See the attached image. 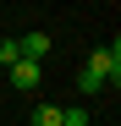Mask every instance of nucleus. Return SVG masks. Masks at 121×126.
Segmentation results:
<instances>
[{"mask_svg": "<svg viewBox=\"0 0 121 126\" xmlns=\"http://www.w3.org/2000/svg\"><path fill=\"white\" fill-rule=\"evenodd\" d=\"M60 115H66L60 104H39V110H33V126H60Z\"/></svg>", "mask_w": 121, "mask_h": 126, "instance_id": "obj_4", "label": "nucleus"}, {"mask_svg": "<svg viewBox=\"0 0 121 126\" xmlns=\"http://www.w3.org/2000/svg\"><path fill=\"white\" fill-rule=\"evenodd\" d=\"M17 60V38H0V66H11Z\"/></svg>", "mask_w": 121, "mask_h": 126, "instance_id": "obj_6", "label": "nucleus"}, {"mask_svg": "<svg viewBox=\"0 0 121 126\" xmlns=\"http://www.w3.org/2000/svg\"><path fill=\"white\" fill-rule=\"evenodd\" d=\"M77 88H83V93H99V88H105V82H99L94 71H77Z\"/></svg>", "mask_w": 121, "mask_h": 126, "instance_id": "obj_5", "label": "nucleus"}, {"mask_svg": "<svg viewBox=\"0 0 121 126\" xmlns=\"http://www.w3.org/2000/svg\"><path fill=\"white\" fill-rule=\"evenodd\" d=\"M17 55H22V60H44L50 55V33H39V28L22 33V38H17Z\"/></svg>", "mask_w": 121, "mask_h": 126, "instance_id": "obj_3", "label": "nucleus"}, {"mask_svg": "<svg viewBox=\"0 0 121 126\" xmlns=\"http://www.w3.org/2000/svg\"><path fill=\"white\" fill-rule=\"evenodd\" d=\"M83 71H94L105 88H116V82H121V44H99V49L88 55V66H83Z\"/></svg>", "mask_w": 121, "mask_h": 126, "instance_id": "obj_1", "label": "nucleus"}, {"mask_svg": "<svg viewBox=\"0 0 121 126\" xmlns=\"http://www.w3.org/2000/svg\"><path fill=\"white\" fill-rule=\"evenodd\" d=\"M39 82H44V66H39V60H22V55H17V60H11V88H17V93H33Z\"/></svg>", "mask_w": 121, "mask_h": 126, "instance_id": "obj_2", "label": "nucleus"}]
</instances>
